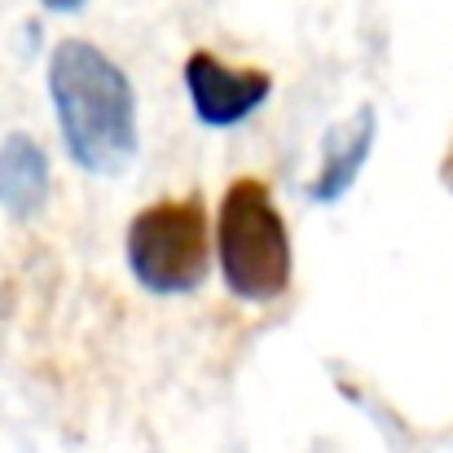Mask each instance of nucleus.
<instances>
[{"label":"nucleus","instance_id":"obj_1","mask_svg":"<svg viewBox=\"0 0 453 453\" xmlns=\"http://www.w3.org/2000/svg\"><path fill=\"white\" fill-rule=\"evenodd\" d=\"M49 97L66 154L93 172L115 176L137 158L133 80L88 40H62L49 58Z\"/></svg>","mask_w":453,"mask_h":453},{"label":"nucleus","instance_id":"obj_2","mask_svg":"<svg viewBox=\"0 0 453 453\" xmlns=\"http://www.w3.org/2000/svg\"><path fill=\"white\" fill-rule=\"evenodd\" d=\"M216 260L234 300L273 303L291 287V234L273 189L256 176H238L216 216Z\"/></svg>","mask_w":453,"mask_h":453},{"label":"nucleus","instance_id":"obj_3","mask_svg":"<svg viewBox=\"0 0 453 453\" xmlns=\"http://www.w3.org/2000/svg\"><path fill=\"white\" fill-rule=\"evenodd\" d=\"M133 278L154 296H189L211 269L207 207L198 194L158 198L142 207L124 238Z\"/></svg>","mask_w":453,"mask_h":453},{"label":"nucleus","instance_id":"obj_4","mask_svg":"<svg viewBox=\"0 0 453 453\" xmlns=\"http://www.w3.org/2000/svg\"><path fill=\"white\" fill-rule=\"evenodd\" d=\"M185 93L194 102L198 124L207 128H234L251 119L273 97V75L260 66H234L207 49L185 58Z\"/></svg>","mask_w":453,"mask_h":453},{"label":"nucleus","instance_id":"obj_5","mask_svg":"<svg viewBox=\"0 0 453 453\" xmlns=\"http://www.w3.org/2000/svg\"><path fill=\"white\" fill-rule=\"evenodd\" d=\"M374 133H379L374 106H357L348 119H339L326 133V142H321V167L308 180V198L312 203H334V198H343L352 189V180L361 176L365 158L374 150Z\"/></svg>","mask_w":453,"mask_h":453},{"label":"nucleus","instance_id":"obj_6","mask_svg":"<svg viewBox=\"0 0 453 453\" xmlns=\"http://www.w3.org/2000/svg\"><path fill=\"white\" fill-rule=\"evenodd\" d=\"M49 203V154L35 137L9 133L0 142V207L13 220H31Z\"/></svg>","mask_w":453,"mask_h":453},{"label":"nucleus","instance_id":"obj_7","mask_svg":"<svg viewBox=\"0 0 453 453\" xmlns=\"http://www.w3.org/2000/svg\"><path fill=\"white\" fill-rule=\"evenodd\" d=\"M44 9H53V13H75L80 4H88V0H40Z\"/></svg>","mask_w":453,"mask_h":453},{"label":"nucleus","instance_id":"obj_8","mask_svg":"<svg viewBox=\"0 0 453 453\" xmlns=\"http://www.w3.org/2000/svg\"><path fill=\"white\" fill-rule=\"evenodd\" d=\"M445 180L453 185V158H445Z\"/></svg>","mask_w":453,"mask_h":453}]
</instances>
